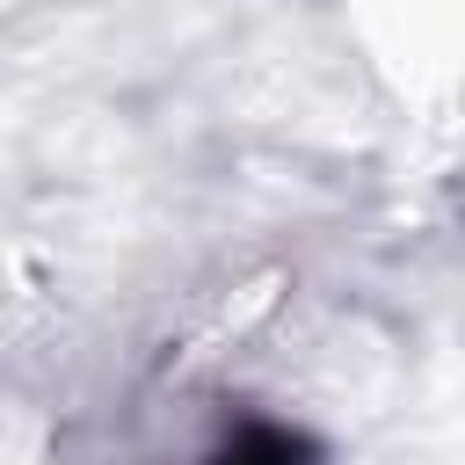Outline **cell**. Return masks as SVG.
<instances>
[{
	"mask_svg": "<svg viewBox=\"0 0 465 465\" xmlns=\"http://www.w3.org/2000/svg\"><path fill=\"white\" fill-rule=\"evenodd\" d=\"M203 465H320V443L291 421H269V414H247L218 436V450Z\"/></svg>",
	"mask_w": 465,
	"mask_h": 465,
	"instance_id": "obj_1",
	"label": "cell"
}]
</instances>
